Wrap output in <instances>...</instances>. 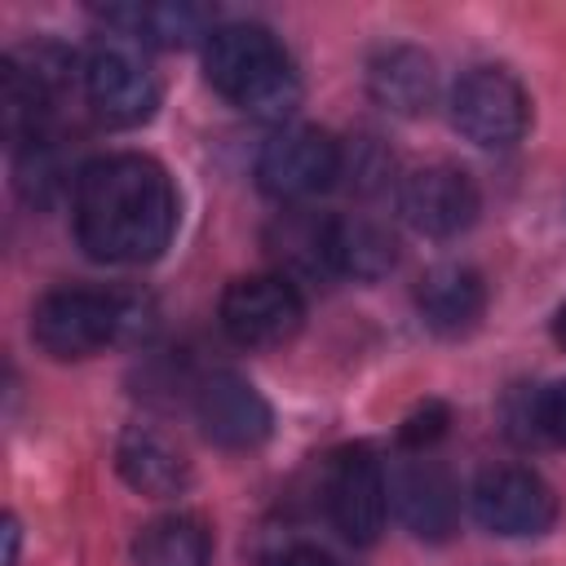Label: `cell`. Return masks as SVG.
<instances>
[{
	"instance_id": "6da1fadb",
	"label": "cell",
	"mask_w": 566,
	"mask_h": 566,
	"mask_svg": "<svg viewBox=\"0 0 566 566\" xmlns=\"http://www.w3.org/2000/svg\"><path fill=\"white\" fill-rule=\"evenodd\" d=\"M75 239L93 261H155L177 230V190L150 155H102L75 172Z\"/></svg>"
},
{
	"instance_id": "7a4b0ae2",
	"label": "cell",
	"mask_w": 566,
	"mask_h": 566,
	"mask_svg": "<svg viewBox=\"0 0 566 566\" xmlns=\"http://www.w3.org/2000/svg\"><path fill=\"white\" fill-rule=\"evenodd\" d=\"M208 84L252 119L283 124L301 106V75L274 31L256 22H226L203 40Z\"/></svg>"
},
{
	"instance_id": "3957f363",
	"label": "cell",
	"mask_w": 566,
	"mask_h": 566,
	"mask_svg": "<svg viewBox=\"0 0 566 566\" xmlns=\"http://www.w3.org/2000/svg\"><path fill=\"white\" fill-rule=\"evenodd\" d=\"M137 327V305L88 292V287H62L35 301L31 310V336L49 358H88L106 345L124 340Z\"/></svg>"
},
{
	"instance_id": "277c9868",
	"label": "cell",
	"mask_w": 566,
	"mask_h": 566,
	"mask_svg": "<svg viewBox=\"0 0 566 566\" xmlns=\"http://www.w3.org/2000/svg\"><path fill=\"white\" fill-rule=\"evenodd\" d=\"M451 128L482 146V150H509L531 128V97L504 66H469L447 97Z\"/></svg>"
},
{
	"instance_id": "5b68a950",
	"label": "cell",
	"mask_w": 566,
	"mask_h": 566,
	"mask_svg": "<svg viewBox=\"0 0 566 566\" xmlns=\"http://www.w3.org/2000/svg\"><path fill=\"white\" fill-rule=\"evenodd\" d=\"M345 168V150L332 133L314 124H283L265 137L256 155V186L279 203H305L336 186Z\"/></svg>"
},
{
	"instance_id": "8992f818",
	"label": "cell",
	"mask_w": 566,
	"mask_h": 566,
	"mask_svg": "<svg viewBox=\"0 0 566 566\" xmlns=\"http://www.w3.org/2000/svg\"><path fill=\"white\" fill-rule=\"evenodd\" d=\"M84 97L115 128L146 124L159 106V84L142 57V44L128 35H106L84 57Z\"/></svg>"
},
{
	"instance_id": "52a82bcc",
	"label": "cell",
	"mask_w": 566,
	"mask_h": 566,
	"mask_svg": "<svg viewBox=\"0 0 566 566\" xmlns=\"http://www.w3.org/2000/svg\"><path fill=\"white\" fill-rule=\"evenodd\" d=\"M305 323V301L283 274H248L221 292V327L243 349H279Z\"/></svg>"
},
{
	"instance_id": "ba28073f",
	"label": "cell",
	"mask_w": 566,
	"mask_h": 566,
	"mask_svg": "<svg viewBox=\"0 0 566 566\" xmlns=\"http://www.w3.org/2000/svg\"><path fill=\"white\" fill-rule=\"evenodd\" d=\"M469 509H473L478 526H486L491 535H504V539H531V535L553 531V522H557L553 486L522 464L482 469L469 491Z\"/></svg>"
},
{
	"instance_id": "9c48e42d",
	"label": "cell",
	"mask_w": 566,
	"mask_h": 566,
	"mask_svg": "<svg viewBox=\"0 0 566 566\" xmlns=\"http://www.w3.org/2000/svg\"><path fill=\"white\" fill-rule=\"evenodd\" d=\"M327 517L349 544H376L389 517V473L371 447H345L327 464Z\"/></svg>"
},
{
	"instance_id": "30bf717a",
	"label": "cell",
	"mask_w": 566,
	"mask_h": 566,
	"mask_svg": "<svg viewBox=\"0 0 566 566\" xmlns=\"http://www.w3.org/2000/svg\"><path fill=\"white\" fill-rule=\"evenodd\" d=\"M482 195L455 164H424L398 181V217L424 239H455L478 221Z\"/></svg>"
},
{
	"instance_id": "8fae6325",
	"label": "cell",
	"mask_w": 566,
	"mask_h": 566,
	"mask_svg": "<svg viewBox=\"0 0 566 566\" xmlns=\"http://www.w3.org/2000/svg\"><path fill=\"white\" fill-rule=\"evenodd\" d=\"M195 420H199L203 438L212 447H226V451H252L274 429L270 402L239 371H212L195 389Z\"/></svg>"
},
{
	"instance_id": "7c38bea8",
	"label": "cell",
	"mask_w": 566,
	"mask_h": 566,
	"mask_svg": "<svg viewBox=\"0 0 566 566\" xmlns=\"http://www.w3.org/2000/svg\"><path fill=\"white\" fill-rule=\"evenodd\" d=\"M389 509L416 539L429 544H442L460 531V491L433 460H407L389 473Z\"/></svg>"
},
{
	"instance_id": "4fadbf2b",
	"label": "cell",
	"mask_w": 566,
	"mask_h": 566,
	"mask_svg": "<svg viewBox=\"0 0 566 566\" xmlns=\"http://www.w3.org/2000/svg\"><path fill=\"white\" fill-rule=\"evenodd\" d=\"M416 310L429 332L438 336H464L486 314V283L473 265L438 261L416 283Z\"/></svg>"
},
{
	"instance_id": "5bb4252c",
	"label": "cell",
	"mask_w": 566,
	"mask_h": 566,
	"mask_svg": "<svg viewBox=\"0 0 566 566\" xmlns=\"http://www.w3.org/2000/svg\"><path fill=\"white\" fill-rule=\"evenodd\" d=\"M367 93L389 115H424L438 97V66L416 44H389L367 62Z\"/></svg>"
},
{
	"instance_id": "9a60e30c",
	"label": "cell",
	"mask_w": 566,
	"mask_h": 566,
	"mask_svg": "<svg viewBox=\"0 0 566 566\" xmlns=\"http://www.w3.org/2000/svg\"><path fill=\"white\" fill-rule=\"evenodd\" d=\"M115 469L119 478L150 495V500H172L190 486V464L186 455L177 451V442H168L159 429L150 424H128L119 433V447H115Z\"/></svg>"
},
{
	"instance_id": "2e32d148",
	"label": "cell",
	"mask_w": 566,
	"mask_h": 566,
	"mask_svg": "<svg viewBox=\"0 0 566 566\" xmlns=\"http://www.w3.org/2000/svg\"><path fill=\"white\" fill-rule=\"evenodd\" d=\"M102 18L119 35L137 44H155V49H186L217 31L212 13L199 4H119V9H106Z\"/></svg>"
},
{
	"instance_id": "e0dca14e",
	"label": "cell",
	"mask_w": 566,
	"mask_h": 566,
	"mask_svg": "<svg viewBox=\"0 0 566 566\" xmlns=\"http://www.w3.org/2000/svg\"><path fill=\"white\" fill-rule=\"evenodd\" d=\"M332 265L345 279L376 283L398 265V239L376 217H363V212L332 217Z\"/></svg>"
},
{
	"instance_id": "ac0fdd59",
	"label": "cell",
	"mask_w": 566,
	"mask_h": 566,
	"mask_svg": "<svg viewBox=\"0 0 566 566\" xmlns=\"http://www.w3.org/2000/svg\"><path fill=\"white\" fill-rule=\"evenodd\" d=\"M270 252L283 265V279H327L332 265V217L318 212H283L270 230Z\"/></svg>"
},
{
	"instance_id": "d6986e66",
	"label": "cell",
	"mask_w": 566,
	"mask_h": 566,
	"mask_svg": "<svg viewBox=\"0 0 566 566\" xmlns=\"http://www.w3.org/2000/svg\"><path fill=\"white\" fill-rule=\"evenodd\" d=\"M137 566H212V535L190 513L155 517L133 539Z\"/></svg>"
},
{
	"instance_id": "ffe728a7",
	"label": "cell",
	"mask_w": 566,
	"mask_h": 566,
	"mask_svg": "<svg viewBox=\"0 0 566 566\" xmlns=\"http://www.w3.org/2000/svg\"><path fill=\"white\" fill-rule=\"evenodd\" d=\"M13 172H18V190H22V199L35 203V208L53 203L57 190L66 186L62 155H57V146H53L44 133L31 137V142H18V164H13Z\"/></svg>"
},
{
	"instance_id": "44dd1931",
	"label": "cell",
	"mask_w": 566,
	"mask_h": 566,
	"mask_svg": "<svg viewBox=\"0 0 566 566\" xmlns=\"http://www.w3.org/2000/svg\"><path fill=\"white\" fill-rule=\"evenodd\" d=\"M447 424H451V411H447V402H438V398H429V402H420L407 420H402V429H398V442L407 447V451H424V447H433L442 433H447Z\"/></svg>"
},
{
	"instance_id": "7402d4cb",
	"label": "cell",
	"mask_w": 566,
	"mask_h": 566,
	"mask_svg": "<svg viewBox=\"0 0 566 566\" xmlns=\"http://www.w3.org/2000/svg\"><path fill=\"white\" fill-rule=\"evenodd\" d=\"M531 416H535V429L553 442H566V380H553L535 394L531 402Z\"/></svg>"
},
{
	"instance_id": "603a6c76",
	"label": "cell",
	"mask_w": 566,
	"mask_h": 566,
	"mask_svg": "<svg viewBox=\"0 0 566 566\" xmlns=\"http://www.w3.org/2000/svg\"><path fill=\"white\" fill-rule=\"evenodd\" d=\"M261 566H345V562L332 557V553L318 548V544H283V548L265 553Z\"/></svg>"
},
{
	"instance_id": "cb8c5ba5",
	"label": "cell",
	"mask_w": 566,
	"mask_h": 566,
	"mask_svg": "<svg viewBox=\"0 0 566 566\" xmlns=\"http://www.w3.org/2000/svg\"><path fill=\"white\" fill-rule=\"evenodd\" d=\"M13 557H18V522L9 517L4 522V566H13Z\"/></svg>"
},
{
	"instance_id": "d4e9b609",
	"label": "cell",
	"mask_w": 566,
	"mask_h": 566,
	"mask_svg": "<svg viewBox=\"0 0 566 566\" xmlns=\"http://www.w3.org/2000/svg\"><path fill=\"white\" fill-rule=\"evenodd\" d=\"M553 336H557V345L566 349V305H562V310L553 314Z\"/></svg>"
}]
</instances>
